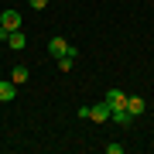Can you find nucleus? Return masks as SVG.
Returning <instances> with one entry per match:
<instances>
[{"mask_svg": "<svg viewBox=\"0 0 154 154\" xmlns=\"http://www.w3.org/2000/svg\"><path fill=\"white\" fill-rule=\"evenodd\" d=\"M0 28H4V31H17V28H21V11L7 7V11L0 14Z\"/></svg>", "mask_w": 154, "mask_h": 154, "instance_id": "nucleus-1", "label": "nucleus"}, {"mask_svg": "<svg viewBox=\"0 0 154 154\" xmlns=\"http://www.w3.org/2000/svg\"><path fill=\"white\" fill-rule=\"evenodd\" d=\"M48 51H51L55 58H62V55H75V48H72V45H69L65 38H58V34L48 41Z\"/></svg>", "mask_w": 154, "mask_h": 154, "instance_id": "nucleus-2", "label": "nucleus"}, {"mask_svg": "<svg viewBox=\"0 0 154 154\" xmlns=\"http://www.w3.org/2000/svg\"><path fill=\"white\" fill-rule=\"evenodd\" d=\"M89 120H96V123H106L110 120V103H96V106H89Z\"/></svg>", "mask_w": 154, "mask_h": 154, "instance_id": "nucleus-3", "label": "nucleus"}, {"mask_svg": "<svg viewBox=\"0 0 154 154\" xmlns=\"http://www.w3.org/2000/svg\"><path fill=\"white\" fill-rule=\"evenodd\" d=\"M106 103H110V110H123V106H127V93L110 89V93H106Z\"/></svg>", "mask_w": 154, "mask_h": 154, "instance_id": "nucleus-4", "label": "nucleus"}, {"mask_svg": "<svg viewBox=\"0 0 154 154\" xmlns=\"http://www.w3.org/2000/svg\"><path fill=\"white\" fill-rule=\"evenodd\" d=\"M14 96H17V82H11V79L0 82V103H11Z\"/></svg>", "mask_w": 154, "mask_h": 154, "instance_id": "nucleus-5", "label": "nucleus"}, {"mask_svg": "<svg viewBox=\"0 0 154 154\" xmlns=\"http://www.w3.org/2000/svg\"><path fill=\"white\" fill-rule=\"evenodd\" d=\"M7 45H11L14 51H21L24 45H28V38H24V34H21V28H17V31H7Z\"/></svg>", "mask_w": 154, "mask_h": 154, "instance_id": "nucleus-6", "label": "nucleus"}, {"mask_svg": "<svg viewBox=\"0 0 154 154\" xmlns=\"http://www.w3.org/2000/svg\"><path fill=\"white\" fill-rule=\"evenodd\" d=\"M110 120L120 123V127H127V123L134 120V113H127V106H123V110H110Z\"/></svg>", "mask_w": 154, "mask_h": 154, "instance_id": "nucleus-7", "label": "nucleus"}, {"mask_svg": "<svg viewBox=\"0 0 154 154\" xmlns=\"http://www.w3.org/2000/svg\"><path fill=\"white\" fill-rule=\"evenodd\" d=\"M127 113L140 116V113H144V99H140V96H127Z\"/></svg>", "mask_w": 154, "mask_h": 154, "instance_id": "nucleus-8", "label": "nucleus"}, {"mask_svg": "<svg viewBox=\"0 0 154 154\" xmlns=\"http://www.w3.org/2000/svg\"><path fill=\"white\" fill-rule=\"evenodd\" d=\"M11 82L24 86V82H28V69H24V65H14V72H11Z\"/></svg>", "mask_w": 154, "mask_h": 154, "instance_id": "nucleus-9", "label": "nucleus"}, {"mask_svg": "<svg viewBox=\"0 0 154 154\" xmlns=\"http://www.w3.org/2000/svg\"><path fill=\"white\" fill-rule=\"evenodd\" d=\"M55 62H58V69H62V72H69V69H72V62H75V55H62V58H55Z\"/></svg>", "mask_w": 154, "mask_h": 154, "instance_id": "nucleus-10", "label": "nucleus"}, {"mask_svg": "<svg viewBox=\"0 0 154 154\" xmlns=\"http://www.w3.org/2000/svg\"><path fill=\"white\" fill-rule=\"evenodd\" d=\"M106 154H123V144H106Z\"/></svg>", "mask_w": 154, "mask_h": 154, "instance_id": "nucleus-11", "label": "nucleus"}, {"mask_svg": "<svg viewBox=\"0 0 154 154\" xmlns=\"http://www.w3.org/2000/svg\"><path fill=\"white\" fill-rule=\"evenodd\" d=\"M28 4L34 7V11H45V7H48V0H28Z\"/></svg>", "mask_w": 154, "mask_h": 154, "instance_id": "nucleus-12", "label": "nucleus"}]
</instances>
